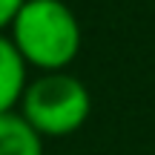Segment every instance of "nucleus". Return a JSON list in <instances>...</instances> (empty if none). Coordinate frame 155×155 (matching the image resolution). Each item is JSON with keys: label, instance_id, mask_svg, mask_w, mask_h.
<instances>
[{"label": "nucleus", "instance_id": "nucleus-1", "mask_svg": "<svg viewBox=\"0 0 155 155\" xmlns=\"http://www.w3.org/2000/svg\"><path fill=\"white\" fill-rule=\"evenodd\" d=\"M6 35L26 66L40 75L66 72L83 43L81 20L63 0H23Z\"/></svg>", "mask_w": 155, "mask_h": 155}, {"label": "nucleus", "instance_id": "nucleus-2", "mask_svg": "<svg viewBox=\"0 0 155 155\" xmlns=\"http://www.w3.org/2000/svg\"><path fill=\"white\" fill-rule=\"evenodd\" d=\"M17 112L40 138H66L86 124L92 95L81 78L69 72H43L26 83Z\"/></svg>", "mask_w": 155, "mask_h": 155}, {"label": "nucleus", "instance_id": "nucleus-3", "mask_svg": "<svg viewBox=\"0 0 155 155\" xmlns=\"http://www.w3.org/2000/svg\"><path fill=\"white\" fill-rule=\"evenodd\" d=\"M29 83V66L9 40V35L0 32V115L17 112L23 92Z\"/></svg>", "mask_w": 155, "mask_h": 155}, {"label": "nucleus", "instance_id": "nucleus-4", "mask_svg": "<svg viewBox=\"0 0 155 155\" xmlns=\"http://www.w3.org/2000/svg\"><path fill=\"white\" fill-rule=\"evenodd\" d=\"M0 155H43V138L20 112L0 115Z\"/></svg>", "mask_w": 155, "mask_h": 155}, {"label": "nucleus", "instance_id": "nucleus-5", "mask_svg": "<svg viewBox=\"0 0 155 155\" xmlns=\"http://www.w3.org/2000/svg\"><path fill=\"white\" fill-rule=\"evenodd\" d=\"M23 0H0V32H9L15 15L20 12Z\"/></svg>", "mask_w": 155, "mask_h": 155}]
</instances>
